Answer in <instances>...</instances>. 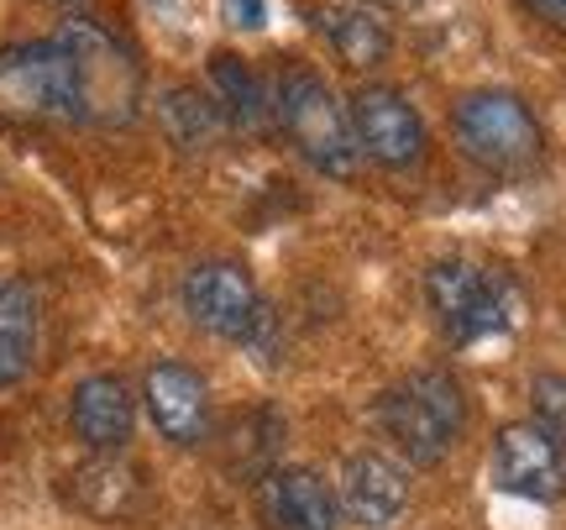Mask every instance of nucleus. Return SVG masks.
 <instances>
[{"label": "nucleus", "mask_w": 566, "mask_h": 530, "mask_svg": "<svg viewBox=\"0 0 566 530\" xmlns=\"http://www.w3.org/2000/svg\"><path fill=\"white\" fill-rule=\"evenodd\" d=\"M424 300L457 342H488L509 326V294L488 268L467 258H441L424 268Z\"/></svg>", "instance_id": "0eeeda50"}, {"label": "nucleus", "mask_w": 566, "mask_h": 530, "mask_svg": "<svg viewBox=\"0 0 566 530\" xmlns=\"http://www.w3.org/2000/svg\"><path fill=\"white\" fill-rule=\"evenodd\" d=\"M142 399L158 436L174 447H200L210 436V388L189 363H153L142 378Z\"/></svg>", "instance_id": "9d476101"}, {"label": "nucleus", "mask_w": 566, "mask_h": 530, "mask_svg": "<svg viewBox=\"0 0 566 530\" xmlns=\"http://www.w3.org/2000/svg\"><path fill=\"white\" fill-rule=\"evenodd\" d=\"M205 74H210V90H216V105H221V116L237 132H263L273 122V90L258 80V69L237 53H210L205 63Z\"/></svg>", "instance_id": "2eb2a0df"}, {"label": "nucleus", "mask_w": 566, "mask_h": 530, "mask_svg": "<svg viewBox=\"0 0 566 530\" xmlns=\"http://www.w3.org/2000/svg\"><path fill=\"white\" fill-rule=\"evenodd\" d=\"M535 405H541V415L551 420V430H566V378H541L535 384Z\"/></svg>", "instance_id": "6ab92c4d"}, {"label": "nucleus", "mask_w": 566, "mask_h": 530, "mask_svg": "<svg viewBox=\"0 0 566 530\" xmlns=\"http://www.w3.org/2000/svg\"><path fill=\"white\" fill-rule=\"evenodd\" d=\"M69 69H74V122L95 126H126L142 111V69L116 32H105L101 21L69 17L53 32Z\"/></svg>", "instance_id": "f257e3e1"}, {"label": "nucleus", "mask_w": 566, "mask_h": 530, "mask_svg": "<svg viewBox=\"0 0 566 530\" xmlns=\"http://www.w3.org/2000/svg\"><path fill=\"white\" fill-rule=\"evenodd\" d=\"M221 105L195 95V90H174L168 101H163V126H168V137L179 147H205L216 143V132H221Z\"/></svg>", "instance_id": "a211bd4d"}, {"label": "nucleus", "mask_w": 566, "mask_h": 530, "mask_svg": "<svg viewBox=\"0 0 566 530\" xmlns=\"http://www.w3.org/2000/svg\"><path fill=\"white\" fill-rule=\"evenodd\" d=\"M373 6H388V11H415L420 0H373Z\"/></svg>", "instance_id": "4be33fe9"}, {"label": "nucleus", "mask_w": 566, "mask_h": 530, "mask_svg": "<svg viewBox=\"0 0 566 530\" xmlns=\"http://www.w3.org/2000/svg\"><path fill=\"white\" fill-rule=\"evenodd\" d=\"M184 310L195 315V326H205L221 342H242V347H268L273 331V310L263 305V294L252 284V273L237 263H200L184 279Z\"/></svg>", "instance_id": "423d86ee"}, {"label": "nucleus", "mask_w": 566, "mask_h": 530, "mask_svg": "<svg viewBox=\"0 0 566 530\" xmlns=\"http://www.w3.org/2000/svg\"><path fill=\"white\" fill-rule=\"evenodd\" d=\"M0 116L6 122H74V69L53 38L0 48Z\"/></svg>", "instance_id": "39448f33"}, {"label": "nucleus", "mask_w": 566, "mask_h": 530, "mask_svg": "<svg viewBox=\"0 0 566 530\" xmlns=\"http://www.w3.org/2000/svg\"><path fill=\"white\" fill-rule=\"evenodd\" d=\"M69 426L90 451H122L137 430V399L116 373H90L69 399Z\"/></svg>", "instance_id": "9b49d317"}, {"label": "nucleus", "mask_w": 566, "mask_h": 530, "mask_svg": "<svg viewBox=\"0 0 566 530\" xmlns=\"http://www.w3.org/2000/svg\"><path fill=\"white\" fill-rule=\"evenodd\" d=\"M137 472L122 468V463H90V468L74 472V505L95 520H122L137 505Z\"/></svg>", "instance_id": "f3484780"}, {"label": "nucleus", "mask_w": 566, "mask_h": 530, "mask_svg": "<svg viewBox=\"0 0 566 530\" xmlns=\"http://www.w3.org/2000/svg\"><path fill=\"white\" fill-rule=\"evenodd\" d=\"M273 116L283 122L289 143L300 147L321 174H331V179H352V174H357L363 147L352 137V116H346V105L336 101V90L325 84V74H315L310 63H289L279 74Z\"/></svg>", "instance_id": "f03ea898"}, {"label": "nucleus", "mask_w": 566, "mask_h": 530, "mask_svg": "<svg viewBox=\"0 0 566 530\" xmlns=\"http://www.w3.org/2000/svg\"><path fill=\"white\" fill-rule=\"evenodd\" d=\"M263 510L279 530H336L342 505L321 472L310 468H279L263 478Z\"/></svg>", "instance_id": "ddd939ff"}, {"label": "nucleus", "mask_w": 566, "mask_h": 530, "mask_svg": "<svg viewBox=\"0 0 566 530\" xmlns=\"http://www.w3.org/2000/svg\"><path fill=\"white\" fill-rule=\"evenodd\" d=\"M378 420H384L388 441L405 451L409 463H441L446 451L457 447L467 420V399L457 378L441 373V367H420V373H405L399 384L378 399Z\"/></svg>", "instance_id": "7ed1b4c3"}, {"label": "nucleus", "mask_w": 566, "mask_h": 530, "mask_svg": "<svg viewBox=\"0 0 566 530\" xmlns=\"http://www.w3.org/2000/svg\"><path fill=\"white\" fill-rule=\"evenodd\" d=\"M457 143L493 174H525L541 164V122L509 90H478L457 105Z\"/></svg>", "instance_id": "20e7f679"}, {"label": "nucleus", "mask_w": 566, "mask_h": 530, "mask_svg": "<svg viewBox=\"0 0 566 530\" xmlns=\"http://www.w3.org/2000/svg\"><path fill=\"white\" fill-rule=\"evenodd\" d=\"M42 336V305L32 284L21 279H0V388L21 384L32 373Z\"/></svg>", "instance_id": "4468645a"}, {"label": "nucleus", "mask_w": 566, "mask_h": 530, "mask_svg": "<svg viewBox=\"0 0 566 530\" xmlns=\"http://www.w3.org/2000/svg\"><path fill=\"white\" fill-rule=\"evenodd\" d=\"M525 6L546 21V27H562V32H566V0H525Z\"/></svg>", "instance_id": "412c9836"}, {"label": "nucleus", "mask_w": 566, "mask_h": 530, "mask_svg": "<svg viewBox=\"0 0 566 530\" xmlns=\"http://www.w3.org/2000/svg\"><path fill=\"white\" fill-rule=\"evenodd\" d=\"M226 21L242 32H258L268 21V0H226Z\"/></svg>", "instance_id": "aec40b11"}, {"label": "nucleus", "mask_w": 566, "mask_h": 530, "mask_svg": "<svg viewBox=\"0 0 566 530\" xmlns=\"http://www.w3.org/2000/svg\"><path fill=\"white\" fill-rule=\"evenodd\" d=\"M493 463H499V484L509 493H525L541 505L566 493V451L556 441V430L535 426V420H514V426L499 430Z\"/></svg>", "instance_id": "1a4fd4ad"}, {"label": "nucleus", "mask_w": 566, "mask_h": 530, "mask_svg": "<svg viewBox=\"0 0 566 530\" xmlns=\"http://www.w3.org/2000/svg\"><path fill=\"white\" fill-rule=\"evenodd\" d=\"M346 520H357L363 530H384L394 526L409 505V478L399 472V463H388L384 451H357L346 457L342 468V499Z\"/></svg>", "instance_id": "f8f14e48"}, {"label": "nucleus", "mask_w": 566, "mask_h": 530, "mask_svg": "<svg viewBox=\"0 0 566 530\" xmlns=\"http://www.w3.org/2000/svg\"><path fill=\"white\" fill-rule=\"evenodd\" d=\"M352 137L363 147L373 164L384 168H409L420 164L424 153V122L420 111L399 95V90H388V84H367L357 90V101H352Z\"/></svg>", "instance_id": "6e6552de"}, {"label": "nucleus", "mask_w": 566, "mask_h": 530, "mask_svg": "<svg viewBox=\"0 0 566 530\" xmlns=\"http://www.w3.org/2000/svg\"><path fill=\"white\" fill-rule=\"evenodd\" d=\"M321 32L336 48V59H346L352 69H373L388 59V27L378 17H367L357 6H325Z\"/></svg>", "instance_id": "dca6fc26"}]
</instances>
